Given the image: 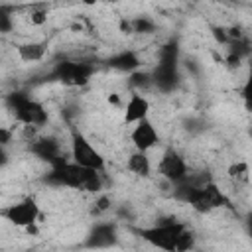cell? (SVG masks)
I'll use <instances>...</instances> for the list:
<instances>
[{"instance_id": "1", "label": "cell", "mask_w": 252, "mask_h": 252, "mask_svg": "<svg viewBox=\"0 0 252 252\" xmlns=\"http://www.w3.org/2000/svg\"><path fill=\"white\" fill-rule=\"evenodd\" d=\"M136 234L163 252H189L195 246L193 230L173 217L161 219L158 224L148 228H136Z\"/></svg>"}, {"instance_id": "2", "label": "cell", "mask_w": 252, "mask_h": 252, "mask_svg": "<svg viewBox=\"0 0 252 252\" xmlns=\"http://www.w3.org/2000/svg\"><path fill=\"white\" fill-rule=\"evenodd\" d=\"M43 183L51 187H71L79 191H89L94 193L102 187L100 173L89 167H83L75 161H61L51 167V171L43 177Z\"/></svg>"}, {"instance_id": "3", "label": "cell", "mask_w": 252, "mask_h": 252, "mask_svg": "<svg viewBox=\"0 0 252 252\" xmlns=\"http://www.w3.org/2000/svg\"><path fill=\"white\" fill-rule=\"evenodd\" d=\"M152 83L161 93H171L179 85V47L177 41H167L159 49L158 65L152 71Z\"/></svg>"}, {"instance_id": "4", "label": "cell", "mask_w": 252, "mask_h": 252, "mask_svg": "<svg viewBox=\"0 0 252 252\" xmlns=\"http://www.w3.org/2000/svg\"><path fill=\"white\" fill-rule=\"evenodd\" d=\"M6 106L12 110L14 118L26 126H43L47 122V110L37 100L30 98L26 93H12L6 96Z\"/></svg>"}, {"instance_id": "5", "label": "cell", "mask_w": 252, "mask_h": 252, "mask_svg": "<svg viewBox=\"0 0 252 252\" xmlns=\"http://www.w3.org/2000/svg\"><path fill=\"white\" fill-rule=\"evenodd\" d=\"M94 73V65L89 63V61H59L53 71H51V77L67 87H85L91 77Z\"/></svg>"}, {"instance_id": "6", "label": "cell", "mask_w": 252, "mask_h": 252, "mask_svg": "<svg viewBox=\"0 0 252 252\" xmlns=\"http://www.w3.org/2000/svg\"><path fill=\"white\" fill-rule=\"evenodd\" d=\"M187 205L193 211L201 213V215H207V213H211V211H215L219 207H230L226 195L217 187L215 181H209L207 185L193 189V193L187 199Z\"/></svg>"}, {"instance_id": "7", "label": "cell", "mask_w": 252, "mask_h": 252, "mask_svg": "<svg viewBox=\"0 0 252 252\" xmlns=\"http://www.w3.org/2000/svg\"><path fill=\"white\" fill-rule=\"evenodd\" d=\"M71 158L75 163L89 167V169H94L98 173L104 169V158L79 130L71 132Z\"/></svg>"}, {"instance_id": "8", "label": "cell", "mask_w": 252, "mask_h": 252, "mask_svg": "<svg viewBox=\"0 0 252 252\" xmlns=\"http://www.w3.org/2000/svg\"><path fill=\"white\" fill-rule=\"evenodd\" d=\"M0 215L6 220H10L12 224L22 226V228H28L32 232V230H35L33 224L39 219V207H37V203H35L33 197H26V199H22V201H18L14 205L4 207L0 211Z\"/></svg>"}, {"instance_id": "9", "label": "cell", "mask_w": 252, "mask_h": 252, "mask_svg": "<svg viewBox=\"0 0 252 252\" xmlns=\"http://www.w3.org/2000/svg\"><path fill=\"white\" fill-rule=\"evenodd\" d=\"M159 173H161L171 185L181 183V181L189 175L187 163H185L183 156H181L177 150H173V148H167V150L163 152V156H161V159H159Z\"/></svg>"}, {"instance_id": "10", "label": "cell", "mask_w": 252, "mask_h": 252, "mask_svg": "<svg viewBox=\"0 0 252 252\" xmlns=\"http://www.w3.org/2000/svg\"><path fill=\"white\" fill-rule=\"evenodd\" d=\"M118 242V228L114 222H96L85 236L83 246L89 250L112 248Z\"/></svg>"}, {"instance_id": "11", "label": "cell", "mask_w": 252, "mask_h": 252, "mask_svg": "<svg viewBox=\"0 0 252 252\" xmlns=\"http://www.w3.org/2000/svg\"><path fill=\"white\" fill-rule=\"evenodd\" d=\"M30 152L33 156H37L39 159L47 161L51 167L57 165V163H61V161H65L63 154H61V146H59V142L55 138H39V140H33L30 144Z\"/></svg>"}, {"instance_id": "12", "label": "cell", "mask_w": 252, "mask_h": 252, "mask_svg": "<svg viewBox=\"0 0 252 252\" xmlns=\"http://www.w3.org/2000/svg\"><path fill=\"white\" fill-rule=\"evenodd\" d=\"M130 138H132V144H134V148H136L138 152H148L150 148H154V146L159 142V136H158L154 124H152L148 118L142 120V122H138V124L134 126Z\"/></svg>"}, {"instance_id": "13", "label": "cell", "mask_w": 252, "mask_h": 252, "mask_svg": "<svg viewBox=\"0 0 252 252\" xmlns=\"http://www.w3.org/2000/svg\"><path fill=\"white\" fill-rule=\"evenodd\" d=\"M148 112H150V102L144 94L140 93H132L128 104H126V110H124V122L128 124H138L142 120L148 118Z\"/></svg>"}, {"instance_id": "14", "label": "cell", "mask_w": 252, "mask_h": 252, "mask_svg": "<svg viewBox=\"0 0 252 252\" xmlns=\"http://www.w3.org/2000/svg\"><path fill=\"white\" fill-rule=\"evenodd\" d=\"M106 65H108V67H112V69H116V71L136 73V69L140 67V57H138L134 51L126 49V51H120V53H116V55L108 57Z\"/></svg>"}, {"instance_id": "15", "label": "cell", "mask_w": 252, "mask_h": 252, "mask_svg": "<svg viewBox=\"0 0 252 252\" xmlns=\"http://www.w3.org/2000/svg\"><path fill=\"white\" fill-rule=\"evenodd\" d=\"M126 167H128V171H132L138 177H150V171H152L150 158L146 156V152H138V150L128 158Z\"/></svg>"}, {"instance_id": "16", "label": "cell", "mask_w": 252, "mask_h": 252, "mask_svg": "<svg viewBox=\"0 0 252 252\" xmlns=\"http://www.w3.org/2000/svg\"><path fill=\"white\" fill-rule=\"evenodd\" d=\"M250 51H252V49H250V43H248L246 39H242V37H236V39L230 43L226 63H228L230 67H238L240 61H242L246 55H250Z\"/></svg>"}, {"instance_id": "17", "label": "cell", "mask_w": 252, "mask_h": 252, "mask_svg": "<svg viewBox=\"0 0 252 252\" xmlns=\"http://www.w3.org/2000/svg\"><path fill=\"white\" fill-rule=\"evenodd\" d=\"M18 55H20L22 61H39L45 55V43H35V41L20 43L18 45Z\"/></svg>"}, {"instance_id": "18", "label": "cell", "mask_w": 252, "mask_h": 252, "mask_svg": "<svg viewBox=\"0 0 252 252\" xmlns=\"http://www.w3.org/2000/svg\"><path fill=\"white\" fill-rule=\"evenodd\" d=\"M130 22H132V33H154L156 32V24L148 16H140Z\"/></svg>"}, {"instance_id": "19", "label": "cell", "mask_w": 252, "mask_h": 252, "mask_svg": "<svg viewBox=\"0 0 252 252\" xmlns=\"http://www.w3.org/2000/svg\"><path fill=\"white\" fill-rule=\"evenodd\" d=\"M228 177L236 183H246L248 181V165L244 161H236L228 167Z\"/></svg>"}, {"instance_id": "20", "label": "cell", "mask_w": 252, "mask_h": 252, "mask_svg": "<svg viewBox=\"0 0 252 252\" xmlns=\"http://www.w3.org/2000/svg\"><path fill=\"white\" fill-rule=\"evenodd\" d=\"M130 87L132 89H146V87H150V85H154L152 83V73H142V71H136V73H132L130 75Z\"/></svg>"}, {"instance_id": "21", "label": "cell", "mask_w": 252, "mask_h": 252, "mask_svg": "<svg viewBox=\"0 0 252 252\" xmlns=\"http://www.w3.org/2000/svg\"><path fill=\"white\" fill-rule=\"evenodd\" d=\"M242 100H244V106L248 112H252V69H250V75L242 87Z\"/></svg>"}, {"instance_id": "22", "label": "cell", "mask_w": 252, "mask_h": 252, "mask_svg": "<svg viewBox=\"0 0 252 252\" xmlns=\"http://www.w3.org/2000/svg\"><path fill=\"white\" fill-rule=\"evenodd\" d=\"M12 30V16H10V10L6 6H0V32L2 33H8Z\"/></svg>"}, {"instance_id": "23", "label": "cell", "mask_w": 252, "mask_h": 252, "mask_svg": "<svg viewBox=\"0 0 252 252\" xmlns=\"http://www.w3.org/2000/svg\"><path fill=\"white\" fill-rule=\"evenodd\" d=\"M45 22V12H33L32 14V24H43Z\"/></svg>"}, {"instance_id": "24", "label": "cell", "mask_w": 252, "mask_h": 252, "mask_svg": "<svg viewBox=\"0 0 252 252\" xmlns=\"http://www.w3.org/2000/svg\"><path fill=\"white\" fill-rule=\"evenodd\" d=\"M108 203H110L108 197H100V199L96 201V209H98V211H106V209H108Z\"/></svg>"}, {"instance_id": "25", "label": "cell", "mask_w": 252, "mask_h": 252, "mask_svg": "<svg viewBox=\"0 0 252 252\" xmlns=\"http://www.w3.org/2000/svg\"><path fill=\"white\" fill-rule=\"evenodd\" d=\"M244 226H246L248 236L252 238V213H248V215H246V219H244Z\"/></svg>"}, {"instance_id": "26", "label": "cell", "mask_w": 252, "mask_h": 252, "mask_svg": "<svg viewBox=\"0 0 252 252\" xmlns=\"http://www.w3.org/2000/svg\"><path fill=\"white\" fill-rule=\"evenodd\" d=\"M8 140H10V132H8L6 128H2V130H0V144H2V146H6V144H8Z\"/></svg>"}, {"instance_id": "27", "label": "cell", "mask_w": 252, "mask_h": 252, "mask_svg": "<svg viewBox=\"0 0 252 252\" xmlns=\"http://www.w3.org/2000/svg\"><path fill=\"white\" fill-rule=\"evenodd\" d=\"M215 37H217L219 41H222V43L228 39V37H226V33H224V30H219V28H215Z\"/></svg>"}]
</instances>
